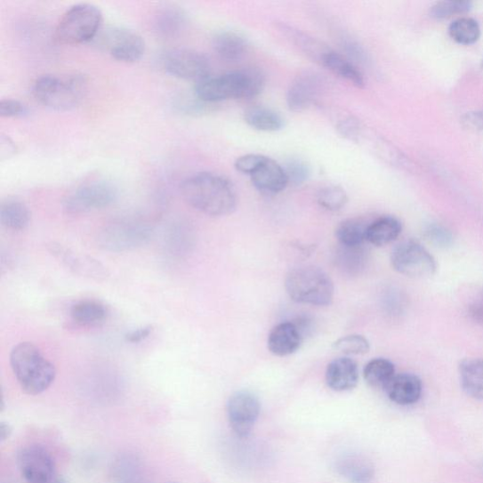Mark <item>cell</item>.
I'll return each mask as SVG.
<instances>
[{"mask_svg":"<svg viewBox=\"0 0 483 483\" xmlns=\"http://www.w3.org/2000/svg\"><path fill=\"white\" fill-rule=\"evenodd\" d=\"M185 19L180 10L167 7L156 14L154 28L164 37L174 36L182 29Z\"/></svg>","mask_w":483,"mask_h":483,"instance_id":"obj_30","label":"cell"},{"mask_svg":"<svg viewBox=\"0 0 483 483\" xmlns=\"http://www.w3.org/2000/svg\"><path fill=\"white\" fill-rule=\"evenodd\" d=\"M152 332V326H142V328H139L129 333L126 334V336H125V338H126L127 342H132V344H137V342H142L149 338Z\"/></svg>","mask_w":483,"mask_h":483,"instance_id":"obj_41","label":"cell"},{"mask_svg":"<svg viewBox=\"0 0 483 483\" xmlns=\"http://www.w3.org/2000/svg\"><path fill=\"white\" fill-rule=\"evenodd\" d=\"M321 66L358 88H364L366 85L364 75L353 62L333 50L324 56Z\"/></svg>","mask_w":483,"mask_h":483,"instance_id":"obj_21","label":"cell"},{"mask_svg":"<svg viewBox=\"0 0 483 483\" xmlns=\"http://www.w3.org/2000/svg\"><path fill=\"white\" fill-rule=\"evenodd\" d=\"M261 412L258 398L247 391L233 394L227 404L229 423L237 435L246 438L254 430Z\"/></svg>","mask_w":483,"mask_h":483,"instance_id":"obj_13","label":"cell"},{"mask_svg":"<svg viewBox=\"0 0 483 483\" xmlns=\"http://www.w3.org/2000/svg\"><path fill=\"white\" fill-rule=\"evenodd\" d=\"M102 24L101 11L95 5L83 4L73 6L60 20L56 36L67 44H80L95 39Z\"/></svg>","mask_w":483,"mask_h":483,"instance_id":"obj_6","label":"cell"},{"mask_svg":"<svg viewBox=\"0 0 483 483\" xmlns=\"http://www.w3.org/2000/svg\"><path fill=\"white\" fill-rule=\"evenodd\" d=\"M70 317L81 326L98 324L106 318L107 308L98 301L85 300L71 307Z\"/></svg>","mask_w":483,"mask_h":483,"instance_id":"obj_29","label":"cell"},{"mask_svg":"<svg viewBox=\"0 0 483 483\" xmlns=\"http://www.w3.org/2000/svg\"><path fill=\"white\" fill-rule=\"evenodd\" d=\"M463 121L472 129H483V112L467 114Z\"/></svg>","mask_w":483,"mask_h":483,"instance_id":"obj_43","label":"cell"},{"mask_svg":"<svg viewBox=\"0 0 483 483\" xmlns=\"http://www.w3.org/2000/svg\"><path fill=\"white\" fill-rule=\"evenodd\" d=\"M325 85L321 75L315 71L301 73L290 85L286 101L292 112L301 113L306 110L318 98Z\"/></svg>","mask_w":483,"mask_h":483,"instance_id":"obj_14","label":"cell"},{"mask_svg":"<svg viewBox=\"0 0 483 483\" xmlns=\"http://www.w3.org/2000/svg\"><path fill=\"white\" fill-rule=\"evenodd\" d=\"M118 197L117 186L99 179L77 186L64 201V209L70 214H82L110 206Z\"/></svg>","mask_w":483,"mask_h":483,"instance_id":"obj_7","label":"cell"},{"mask_svg":"<svg viewBox=\"0 0 483 483\" xmlns=\"http://www.w3.org/2000/svg\"><path fill=\"white\" fill-rule=\"evenodd\" d=\"M286 289L293 302L302 304L329 306L334 298L332 278L314 266L291 270L286 278Z\"/></svg>","mask_w":483,"mask_h":483,"instance_id":"obj_5","label":"cell"},{"mask_svg":"<svg viewBox=\"0 0 483 483\" xmlns=\"http://www.w3.org/2000/svg\"><path fill=\"white\" fill-rule=\"evenodd\" d=\"M300 326L293 322H283L272 329L268 339L270 351L278 357H286L297 352L302 344Z\"/></svg>","mask_w":483,"mask_h":483,"instance_id":"obj_18","label":"cell"},{"mask_svg":"<svg viewBox=\"0 0 483 483\" xmlns=\"http://www.w3.org/2000/svg\"><path fill=\"white\" fill-rule=\"evenodd\" d=\"M342 46L347 55L360 64L366 62V54L362 46L351 38H342Z\"/></svg>","mask_w":483,"mask_h":483,"instance_id":"obj_40","label":"cell"},{"mask_svg":"<svg viewBox=\"0 0 483 483\" xmlns=\"http://www.w3.org/2000/svg\"><path fill=\"white\" fill-rule=\"evenodd\" d=\"M48 251L73 273L95 280H104L108 277L107 270L92 257L76 254L60 244L52 243Z\"/></svg>","mask_w":483,"mask_h":483,"instance_id":"obj_15","label":"cell"},{"mask_svg":"<svg viewBox=\"0 0 483 483\" xmlns=\"http://www.w3.org/2000/svg\"><path fill=\"white\" fill-rule=\"evenodd\" d=\"M244 118L249 127L264 133L283 130L285 120L278 113L266 107H254L245 112Z\"/></svg>","mask_w":483,"mask_h":483,"instance_id":"obj_26","label":"cell"},{"mask_svg":"<svg viewBox=\"0 0 483 483\" xmlns=\"http://www.w3.org/2000/svg\"><path fill=\"white\" fill-rule=\"evenodd\" d=\"M87 77L82 74L46 75L36 82L33 93L36 101L51 110L62 112L79 105L86 95Z\"/></svg>","mask_w":483,"mask_h":483,"instance_id":"obj_4","label":"cell"},{"mask_svg":"<svg viewBox=\"0 0 483 483\" xmlns=\"http://www.w3.org/2000/svg\"><path fill=\"white\" fill-rule=\"evenodd\" d=\"M346 191L339 186H328L322 189L318 194V205L325 210L337 212L348 204Z\"/></svg>","mask_w":483,"mask_h":483,"instance_id":"obj_33","label":"cell"},{"mask_svg":"<svg viewBox=\"0 0 483 483\" xmlns=\"http://www.w3.org/2000/svg\"><path fill=\"white\" fill-rule=\"evenodd\" d=\"M429 237L439 245H447L451 240L449 232L440 227L431 228L429 230Z\"/></svg>","mask_w":483,"mask_h":483,"instance_id":"obj_42","label":"cell"},{"mask_svg":"<svg viewBox=\"0 0 483 483\" xmlns=\"http://www.w3.org/2000/svg\"><path fill=\"white\" fill-rule=\"evenodd\" d=\"M251 177L255 189L263 194H278L289 184L284 166L266 156Z\"/></svg>","mask_w":483,"mask_h":483,"instance_id":"obj_16","label":"cell"},{"mask_svg":"<svg viewBox=\"0 0 483 483\" xmlns=\"http://www.w3.org/2000/svg\"><path fill=\"white\" fill-rule=\"evenodd\" d=\"M472 4L470 2H441L434 4L431 10V17L438 20L448 19L457 14L471 11Z\"/></svg>","mask_w":483,"mask_h":483,"instance_id":"obj_36","label":"cell"},{"mask_svg":"<svg viewBox=\"0 0 483 483\" xmlns=\"http://www.w3.org/2000/svg\"><path fill=\"white\" fill-rule=\"evenodd\" d=\"M30 211L22 201L9 198L0 205V222L12 230H24L30 223Z\"/></svg>","mask_w":483,"mask_h":483,"instance_id":"obj_25","label":"cell"},{"mask_svg":"<svg viewBox=\"0 0 483 483\" xmlns=\"http://www.w3.org/2000/svg\"><path fill=\"white\" fill-rule=\"evenodd\" d=\"M99 48L117 60L134 62L146 52V43L135 31L122 27L101 28L95 38Z\"/></svg>","mask_w":483,"mask_h":483,"instance_id":"obj_8","label":"cell"},{"mask_svg":"<svg viewBox=\"0 0 483 483\" xmlns=\"http://www.w3.org/2000/svg\"><path fill=\"white\" fill-rule=\"evenodd\" d=\"M213 49L218 56L229 62L241 60L247 50L244 37L233 31H222L213 38Z\"/></svg>","mask_w":483,"mask_h":483,"instance_id":"obj_24","label":"cell"},{"mask_svg":"<svg viewBox=\"0 0 483 483\" xmlns=\"http://www.w3.org/2000/svg\"><path fill=\"white\" fill-rule=\"evenodd\" d=\"M339 251L336 262L339 268L344 271L358 272L364 268L366 255L361 246H342Z\"/></svg>","mask_w":483,"mask_h":483,"instance_id":"obj_34","label":"cell"},{"mask_svg":"<svg viewBox=\"0 0 483 483\" xmlns=\"http://www.w3.org/2000/svg\"><path fill=\"white\" fill-rule=\"evenodd\" d=\"M284 31L305 54L318 62L319 65H321L324 56L332 50L320 41L310 37L297 29L285 27Z\"/></svg>","mask_w":483,"mask_h":483,"instance_id":"obj_31","label":"cell"},{"mask_svg":"<svg viewBox=\"0 0 483 483\" xmlns=\"http://www.w3.org/2000/svg\"><path fill=\"white\" fill-rule=\"evenodd\" d=\"M334 350L346 355H366L370 350V344L366 337L351 334L338 339Z\"/></svg>","mask_w":483,"mask_h":483,"instance_id":"obj_35","label":"cell"},{"mask_svg":"<svg viewBox=\"0 0 483 483\" xmlns=\"http://www.w3.org/2000/svg\"><path fill=\"white\" fill-rule=\"evenodd\" d=\"M162 65L168 74L184 81L197 84L210 76L209 60L193 50H171L164 54Z\"/></svg>","mask_w":483,"mask_h":483,"instance_id":"obj_11","label":"cell"},{"mask_svg":"<svg viewBox=\"0 0 483 483\" xmlns=\"http://www.w3.org/2000/svg\"><path fill=\"white\" fill-rule=\"evenodd\" d=\"M482 68H483V60H482Z\"/></svg>","mask_w":483,"mask_h":483,"instance_id":"obj_46","label":"cell"},{"mask_svg":"<svg viewBox=\"0 0 483 483\" xmlns=\"http://www.w3.org/2000/svg\"><path fill=\"white\" fill-rule=\"evenodd\" d=\"M151 237L149 227L134 222L106 226L98 235V244L105 251L122 253L144 246Z\"/></svg>","mask_w":483,"mask_h":483,"instance_id":"obj_10","label":"cell"},{"mask_svg":"<svg viewBox=\"0 0 483 483\" xmlns=\"http://www.w3.org/2000/svg\"><path fill=\"white\" fill-rule=\"evenodd\" d=\"M266 85L263 74L255 68H246L221 76H209L196 85L195 96L206 104L231 99H252Z\"/></svg>","mask_w":483,"mask_h":483,"instance_id":"obj_2","label":"cell"},{"mask_svg":"<svg viewBox=\"0 0 483 483\" xmlns=\"http://www.w3.org/2000/svg\"><path fill=\"white\" fill-rule=\"evenodd\" d=\"M391 262L398 273L413 278H430L438 270L433 256L422 244L413 240L404 241L394 248Z\"/></svg>","mask_w":483,"mask_h":483,"instance_id":"obj_9","label":"cell"},{"mask_svg":"<svg viewBox=\"0 0 483 483\" xmlns=\"http://www.w3.org/2000/svg\"><path fill=\"white\" fill-rule=\"evenodd\" d=\"M27 114V107L19 101L8 99L0 101V116L3 117H21Z\"/></svg>","mask_w":483,"mask_h":483,"instance_id":"obj_39","label":"cell"},{"mask_svg":"<svg viewBox=\"0 0 483 483\" xmlns=\"http://www.w3.org/2000/svg\"><path fill=\"white\" fill-rule=\"evenodd\" d=\"M263 158V155L246 154L241 156V157L236 161L235 166L239 173L251 176Z\"/></svg>","mask_w":483,"mask_h":483,"instance_id":"obj_38","label":"cell"},{"mask_svg":"<svg viewBox=\"0 0 483 483\" xmlns=\"http://www.w3.org/2000/svg\"><path fill=\"white\" fill-rule=\"evenodd\" d=\"M325 379L334 391H350L359 382V367L350 358H338L326 366Z\"/></svg>","mask_w":483,"mask_h":483,"instance_id":"obj_17","label":"cell"},{"mask_svg":"<svg viewBox=\"0 0 483 483\" xmlns=\"http://www.w3.org/2000/svg\"><path fill=\"white\" fill-rule=\"evenodd\" d=\"M10 362L15 378L28 395H40L54 382L55 366L31 342H23L15 346Z\"/></svg>","mask_w":483,"mask_h":483,"instance_id":"obj_3","label":"cell"},{"mask_svg":"<svg viewBox=\"0 0 483 483\" xmlns=\"http://www.w3.org/2000/svg\"><path fill=\"white\" fill-rule=\"evenodd\" d=\"M336 471L350 483H370L375 476L372 463L366 457L357 455L340 458L336 463Z\"/></svg>","mask_w":483,"mask_h":483,"instance_id":"obj_20","label":"cell"},{"mask_svg":"<svg viewBox=\"0 0 483 483\" xmlns=\"http://www.w3.org/2000/svg\"><path fill=\"white\" fill-rule=\"evenodd\" d=\"M462 387L467 395L483 401V359H466L459 366Z\"/></svg>","mask_w":483,"mask_h":483,"instance_id":"obj_23","label":"cell"},{"mask_svg":"<svg viewBox=\"0 0 483 483\" xmlns=\"http://www.w3.org/2000/svg\"><path fill=\"white\" fill-rule=\"evenodd\" d=\"M12 433V429L8 424H5L4 423L0 425V439H2V442L6 441L9 439L10 435Z\"/></svg>","mask_w":483,"mask_h":483,"instance_id":"obj_44","label":"cell"},{"mask_svg":"<svg viewBox=\"0 0 483 483\" xmlns=\"http://www.w3.org/2000/svg\"><path fill=\"white\" fill-rule=\"evenodd\" d=\"M181 194L187 204L209 216L229 215L237 206L235 187L224 177L213 173H199L185 180Z\"/></svg>","mask_w":483,"mask_h":483,"instance_id":"obj_1","label":"cell"},{"mask_svg":"<svg viewBox=\"0 0 483 483\" xmlns=\"http://www.w3.org/2000/svg\"><path fill=\"white\" fill-rule=\"evenodd\" d=\"M387 396L401 407H408L422 398L423 385L422 380L411 373L395 375L384 389Z\"/></svg>","mask_w":483,"mask_h":483,"instance_id":"obj_19","label":"cell"},{"mask_svg":"<svg viewBox=\"0 0 483 483\" xmlns=\"http://www.w3.org/2000/svg\"><path fill=\"white\" fill-rule=\"evenodd\" d=\"M18 466L28 483H46L57 476L54 459L39 445L23 447L18 455Z\"/></svg>","mask_w":483,"mask_h":483,"instance_id":"obj_12","label":"cell"},{"mask_svg":"<svg viewBox=\"0 0 483 483\" xmlns=\"http://www.w3.org/2000/svg\"><path fill=\"white\" fill-rule=\"evenodd\" d=\"M289 184L301 186L310 175V166L301 159H290L284 166Z\"/></svg>","mask_w":483,"mask_h":483,"instance_id":"obj_37","label":"cell"},{"mask_svg":"<svg viewBox=\"0 0 483 483\" xmlns=\"http://www.w3.org/2000/svg\"><path fill=\"white\" fill-rule=\"evenodd\" d=\"M396 375V368L391 361L376 358L368 362L364 368V378L368 385L376 389H385Z\"/></svg>","mask_w":483,"mask_h":483,"instance_id":"obj_28","label":"cell"},{"mask_svg":"<svg viewBox=\"0 0 483 483\" xmlns=\"http://www.w3.org/2000/svg\"><path fill=\"white\" fill-rule=\"evenodd\" d=\"M402 231L401 222L390 215L378 218L369 224L366 241L375 246H383L394 242Z\"/></svg>","mask_w":483,"mask_h":483,"instance_id":"obj_22","label":"cell"},{"mask_svg":"<svg viewBox=\"0 0 483 483\" xmlns=\"http://www.w3.org/2000/svg\"><path fill=\"white\" fill-rule=\"evenodd\" d=\"M369 224L362 218H350L341 222L335 229V237L340 246H361L366 241V231Z\"/></svg>","mask_w":483,"mask_h":483,"instance_id":"obj_27","label":"cell"},{"mask_svg":"<svg viewBox=\"0 0 483 483\" xmlns=\"http://www.w3.org/2000/svg\"><path fill=\"white\" fill-rule=\"evenodd\" d=\"M46 483H67V481L64 479H61V478L56 476L51 481L46 482Z\"/></svg>","mask_w":483,"mask_h":483,"instance_id":"obj_45","label":"cell"},{"mask_svg":"<svg viewBox=\"0 0 483 483\" xmlns=\"http://www.w3.org/2000/svg\"><path fill=\"white\" fill-rule=\"evenodd\" d=\"M448 33L451 38L461 44H472L480 36V28L474 19L460 18L450 24Z\"/></svg>","mask_w":483,"mask_h":483,"instance_id":"obj_32","label":"cell"}]
</instances>
